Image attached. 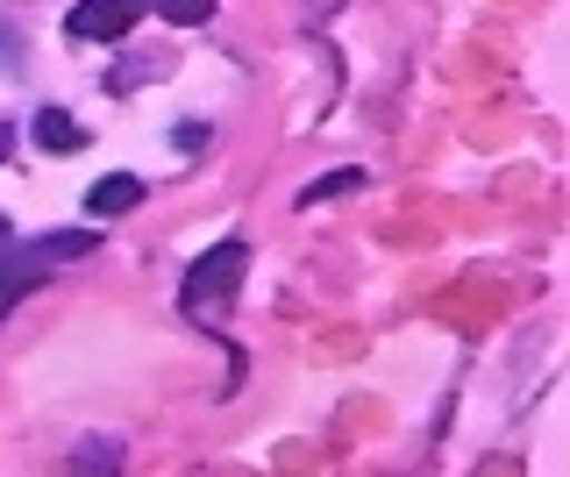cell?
I'll return each mask as SVG.
<instances>
[{
	"instance_id": "cell-2",
	"label": "cell",
	"mask_w": 570,
	"mask_h": 477,
	"mask_svg": "<svg viewBox=\"0 0 570 477\" xmlns=\"http://www.w3.org/2000/svg\"><path fill=\"white\" fill-rule=\"evenodd\" d=\"M142 8H150V0H79V8H71V37H86V43H121Z\"/></svg>"
},
{
	"instance_id": "cell-4",
	"label": "cell",
	"mask_w": 570,
	"mask_h": 477,
	"mask_svg": "<svg viewBox=\"0 0 570 477\" xmlns=\"http://www.w3.org/2000/svg\"><path fill=\"white\" fill-rule=\"evenodd\" d=\"M136 200H142V179H129V171H107V179L86 192V207H94L100 221H107V215H129Z\"/></svg>"
},
{
	"instance_id": "cell-3",
	"label": "cell",
	"mask_w": 570,
	"mask_h": 477,
	"mask_svg": "<svg viewBox=\"0 0 570 477\" xmlns=\"http://www.w3.org/2000/svg\"><path fill=\"white\" fill-rule=\"evenodd\" d=\"M50 278V257L43 250H14V257H0V307H14L22 292H36Z\"/></svg>"
},
{
	"instance_id": "cell-8",
	"label": "cell",
	"mask_w": 570,
	"mask_h": 477,
	"mask_svg": "<svg viewBox=\"0 0 570 477\" xmlns=\"http://www.w3.org/2000/svg\"><path fill=\"white\" fill-rule=\"evenodd\" d=\"M165 22H178V29H200V22H214V0H150Z\"/></svg>"
},
{
	"instance_id": "cell-5",
	"label": "cell",
	"mask_w": 570,
	"mask_h": 477,
	"mask_svg": "<svg viewBox=\"0 0 570 477\" xmlns=\"http://www.w3.org/2000/svg\"><path fill=\"white\" fill-rule=\"evenodd\" d=\"M36 143H43V150H58V157H71V150H86V129H79L71 115L43 108V115H36Z\"/></svg>"
},
{
	"instance_id": "cell-7",
	"label": "cell",
	"mask_w": 570,
	"mask_h": 477,
	"mask_svg": "<svg viewBox=\"0 0 570 477\" xmlns=\"http://www.w3.org/2000/svg\"><path fill=\"white\" fill-rule=\"evenodd\" d=\"M364 186V171H328V179H314L307 192H299V207H321V200H343V192Z\"/></svg>"
},
{
	"instance_id": "cell-9",
	"label": "cell",
	"mask_w": 570,
	"mask_h": 477,
	"mask_svg": "<svg viewBox=\"0 0 570 477\" xmlns=\"http://www.w3.org/2000/svg\"><path fill=\"white\" fill-rule=\"evenodd\" d=\"M14 150V129H8V121H0V157H8Z\"/></svg>"
},
{
	"instance_id": "cell-1",
	"label": "cell",
	"mask_w": 570,
	"mask_h": 477,
	"mask_svg": "<svg viewBox=\"0 0 570 477\" xmlns=\"http://www.w3.org/2000/svg\"><path fill=\"white\" fill-rule=\"evenodd\" d=\"M243 264H249L243 242H214V250L186 271V286H178V307H186V314H207L214 299H228V292L243 286Z\"/></svg>"
},
{
	"instance_id": "cell-10",
	"label": "cell",
	"mask_w": 570,
	"mask_h": 477,
	"mask_svg": "<svg viewBox=\"0 0 570 477\" xmlns=\"http://www.w3.org/2000/svg\"><path fill=\"white\" fill-rule=\"evenodd\" d=\"M0 242H8V215H0Z\"/></svg>"
},
{
	"instance_id": "cell-6",
	"label": "cell",
	"mask_w": 570,
	"mask_h": 477,
	"mask_svg": "<svg viewBox=\"0 0 570 477\" xmlns=\"http://www.w3.org/2000/svg\"><path fill=\"white\" fill-rule=\"evenodd\" d=\"M36 250H43L50 264H71V257L100 250V236H94V228H58V236H43V242H36Z\"/></svg>"
}]
</instances>
